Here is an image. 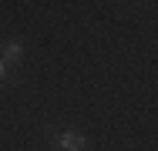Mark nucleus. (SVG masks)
<instances>
[{"mask_svg":"<svg viewBox=\"0 0 158 151\" xmlns=\"http://www.w3.org/2000/svg\"><path fill=\"white\" fill-rule=\"evenodd\" d=\"M57 148L61 151H84L88 141H84V134H77V131H61V134H57Z\"/></svg>","mask_w":158,"mask_h":151,"instance_id":"1","label":"nucleus"},{"mask_svg":"<svg viewBox=\"0 0 158 151\" xmlns=\"http://www.w3.org/2000/svg\"><path fill=\"white\" fill-rule=\"evenodd\" d=\"M20 54H24V51H20V44H7V47H3V64L20 60Z\"/></svg>","mask_w":158,"mask_h":151,"instance_id":"2","label":"nucleus"},{"mask_svg":"<svg viewBox=\"0 0 158 151\" xmlns=\"http://www.w3.org/2000/svg\"><path fill=\"white\" fill-rule=\"evenodd\" d=\"M3 74H7V64H3V57H0V81H3Z\"/></svg>","mask_w":158,"mask_h":151,"instance_id":"3","label":"nucleus"}]
</instances>
